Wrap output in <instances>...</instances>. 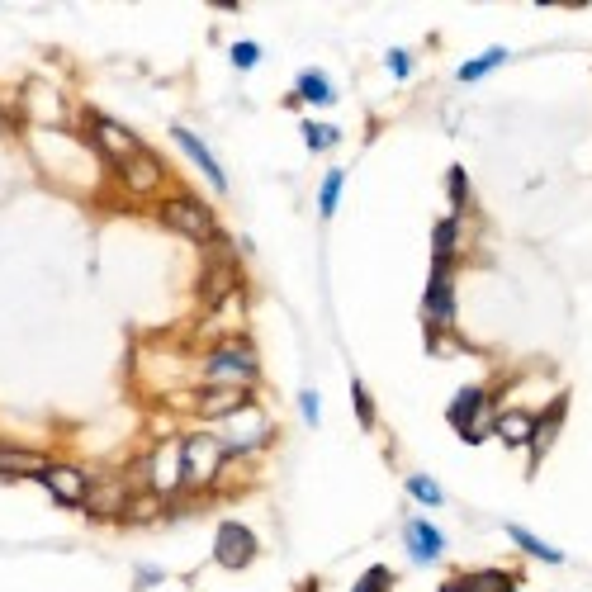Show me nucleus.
<instances>
[{
    "instance_id": "423d86ee",
    "label": "nucleus",
    "mask_w": 592,
    "mask_h": 592,
    "mask_svg": "<svg viewBox=\"0 0 592 592\" xmlns=\"http://www.w3.org/2000/svg\"><path fill=\"white\" fill-rule=\"evenodd\" d=\"M38 484L48 488V498H53L57 507H67V512H81V507H86L90 474H86V465H76V460H48V469L38 474Z\"/></svg>"
},
{
    "instance_id": "f3484780",
    "label": "nucleus",
    "mask_w": 592,
    "mask_h": 592,
    "mask_svg": "<svg viewBox=\"0 0 592 592\" xmlns=\"http://www.w3.org/2000/svg\"><path fill=\"white\" fill-rule=\"evenodd\" d=\"M337 105V90H332V81H327V72H318V67H308V72H299V81H294V95H289L285 105Z\"/></svg>"
},
{
    "instance_id": "c9c22d12",
    "label": "nucleus",
    "mask_w": 592,
    "mask_h": 592,
    "mask_svg": "<svg viewBox=\"0 0 592 592\" xmlns=\"http://www.w3.org/2000/svg\"><path fill=\"white\" fill-rule=\"evenodd\" d=\"M0 124H10V128H15V119H10V114H5V109H0Z\"/></svg>"
},
{
    "instance_id": "c756f323",
    "label": "nucleus",
    "mask_w": 592,
    "mask_h": 592,
    "mask_svg": "<svg viewBox=\"0 0 592 592\" xmlns=\"http://www.w3.org/2000/svg\"><path fill=\"white\" fill-rule=\"evenodd\" d=\"M299 128H304V143H308V147H313V152H323V147H332V143H337V138H341V128H323V124H308V119H304V124H299Z\"/></svg>"
},
{
    "instance_id": "0eeeda50",
    "label": "nucleus",
    "mask_w": 592,
    "mask_h": 592,
    "mask_svg": "<svg viewBox=\"0 0 592 592\" xmlns=\"http://www.w3.org/2000/svg\"><path fill=\"white\" fill-rule=\"evenodd\" d=\"M128 503H133V488H128L124 474H100L90 479V493H86V512L90 521H124Z\"/></svg>"
},
{
    "instance_id": "39448f33",
    "label": "nucleus",
    "mask_w": 592,
    "mask_h": 592,
    "mask_svg": "<svg viewBox=\"0 0 592 592\" xmlns=\"http://www.w3.org/2000/svg\"><path fill=\"white\" fill-rule=\"evenodd\" d=\"M460 299H455V280H450V261H431V280L422 294V327L427 332H446L455 327Z\"/></svg>"
},
{
    "instance_id": "2eb2a0df",
    "label": "nucleus",
    "mask_w": 592,
    "mask_h": 592,
    "mask_svg": "<svg viewBox=\"0 0 592 592\" xmlns=\"http://www.w3.org/2000/svg\"><path fill=\"white\" fill-rule=\"evenodd\" d=\"M488 408V389L484 384H465V389H460V394L450 398V408H446V422L455 431H460V436H465L469 427H474V417L484 413Z\"/></svg>"
},
{
    "instance_id": "393cba45",
    "label": "nucleus",
    "mask_w": 592,
    "mask_h": 592,
    "mask_svg": "<svg viewBox=\"0 0 592 592\" xmlns=\"http://www.w3.org/2000/svg\"><path fill=\"white\" fill-rule=\"evenodd\" d=\"M507 536L517 540V545H521V550H526V555L545 559V564H559V559H564V555H559V550H550V545H545V540H536V536H531V531H526V526H507Z\"/></svg>"
},
{
    "instance_id": "7ed1b4c3",
    "label": "nucleus",
    "mask_w": 592,
    "mask_h": 592,
    "mask_svg": "<svg viewBox=\"0 0 592 592\" xmlns=\"http://www.w3.org/2000/svg\"><path fill=\"white\" fill-rule=\"evenodd\" d=\"M228 460H233V455H228V446L218 441L214 431H190V436L180 441V450H176V484L180 488L214 484Z\"/></svg>"
},
{
    "instance_id": "6e6552de",
    "label": "nucleus",
    "mask_w": 592,
    "mask_h": 592,
    "mask_svg": "<svg viewBox=\"0 0 592 592\" xmlns=\"http://www.w3.org/2000/svg\"><path fill=\"white\" fill-rule=\"evenodd\" d=\"M261 555V540H256V531L247 526V521H223L214 536V564H223V569H247L252 559Z\"/></svg>"
},
{
    "instance_id": "f03ea898",
    "label": "nucleus",
    "mask_w": 592,
    "mask_h": 592,
    "mask_svg": "<svg viewBox=\"0 0 592 592\" xmlns=\"http://www.w3.org/2000/svg\"><path fill=\"white\" fill-rule=\"evenodd\" d=\"M256 375H261V360L247 337L218 341L204 360V389H252Z\"/></svg>"
},
{
    "instance_id": "6ab92c4d",
    "label": "nucleus",
    "mask_w": 592,
    "mask_h": 592,
    "mask_svg": "<svg viewBox=\"0 0 592 592\" xmlns=\"http://www.w3.org/2000/svg\"><path fill=\"white\" fill-rule=\"evenodd\" d=\"M465 247V223L455 214H446L436 228H431V261H450L455 266V252Z\"/></svg>"
},
{
    "instance_id": "4be33fe9",
    "label": "nucleus",
    "mask_w": 592,
    "mask_h": 592,
    "mask_svg": "<svg viewBox=\"0 0 592 592\" xmlns=\"http://www.w3.org/2000/svg\"><path fill=\"white\" fill-rule=\"evenodd\" d=\"M162 517V493H152V488H138L133 493V503H128L124 521L128 526H138V521H157Z\"/></svg>"
},
{
    "instance_id": "aec40b11",
    "label": "nucleus",
    "mask_w": 592,
    "mask_h": 592,
    "mask_svg": "<svg viewBox=\"0 0 592 592\" xmlns=\"http://www.w3.org/2000/svg\"><path fill=\"white\" fill-rule=\"evenodd\" d=\"M559 417H564V398H555L545 413L536 417V431H531V469H536V460L550 450V441H555V431H559Z\"/></svg>"
},
{
    "instance_id": "4468645a",
    "label": "nucleus",
    "mask_w": 592,
    "mask_h": 592,
    "mask_svg": "<svg viewBox=\"0 0 592 592\" xmlns=\"http://www.w3.org/2000/svg\"><path fill=\"white\" fill-rule=\"evenodd\" d=\"M521 578L512 569H479V574H460V578H446L441 592H517Z\"/></svg>"
},
{
    "instance_id": "412c9836",
    "label": "nucleus",
    "mask_w": 592,
    "mask_h": 592,
    "mask_svg": "<svg viewBox=\"0 0 592 592\" xmlns=\"http://www.w3.org/2000/svg\"><path fill=\"white\" fill-rule=\"evenodd\" d=\"M498 436H503L507 446H531V431H536V417L531 413H521V408H512V413H503L498 422Z\"/></svg>"
},
{
    "instance_id": "bb28decb",
    "label": "nucleus",
    "mask_w": 592,
    "mask_h": 592,
    "mask_svg": "<svg viewBox=\"0 0 592 592\" xmlns=\"http://www.w3.org/2000/svg\"><path fill=\"white\" fill-rule=\"evenodd\" d=\"M341 190H346V171H327L323 190H318V214H323V218H332V214H337V199H341Z\"/></svg>"
},
{
    "instance_id": "72a5a7b5",
    "label": "nucleus",
    "mask_w": 592,
    "mask_h": 592,
    "mask_svg": "<svg viewBox=\"0 0 592 592\" xmlns=\"http://www.w3.org/2000/svg\"><path fill=\"white\" fill-rule=\"evenodd\" d=\"M157 583H162V569H157V564H138V592L157 588Z\"/></svg>"
},
{
    "instance_id": "cd10ccee",
    "label": "nucleus",
    "mask_w": 592,
    "mask_h": 592,
    "mask_svg": "<svg viewBox=\"0 0 592 592\" xmlns=\"http://www.w3.org/2000/svg\"><path fill=\"white\" fill-rule=\"evenodd\" d=\"M351 592H394V569H384V564H370V569L356 578V588H351Z\"/></svg>"
},
{
    "instance_id": "c85d7f7f",
    "label": "nucleus",
    "mask_w": 592,
    "mask_h": 592,
    "mask_svg": "<svg viewBox=\"0 0 592 592\" xmlns=\"http://www.w3.org/2000/svg\"><path fill=\"white\" fill-rule=\"evenodd\" d=\"M351 398H356V417H360V427L370 431V427L379 422V417H375V398H370V389H365L360 379H351Z\"/></svg>"
},
{
    "instance_id": "ddd939ff",
    "label": "nucleus",
    "mask_w": 592,
    "mask_h": 592,
    "mask_svg": "<svg viewBox=\"0 0 592 592\" xmlns=\"http://www.w3.org/2000/svg\"><path fill=\"white\" fill-rule=\"evenodd\" d=\"M171 138H176V143H180V152H185V157H190V162H195L199 171L209 176V185H214L218 195H228V176H223V166L214 162V152H209V147L199 143V138H195V133H190L185 124H171Z\"/></svg>"
},
{
    "instance_id": "2f4dec72",
    "label": "nucleus",
    "mask_w": 592,
    "mask_h": 592,
    "mask_svg": "<svg viewBox=\"0 0 592 592\" xmlns=\"http://www.w3.org/2000/svg\"><path fill=\"white\" fill-rule=\"evenodd\" d=\"M384 67H389V72H394L398 81H403V76H413V53H403V48H394V53L384 57Z\"/></svg>"
},
{
    "instance_id": "5701e85b",
    "label": "nucleus",
    "mask_w": 592,
    "mask_h": 592,
    "mask_svg": "<svg viewBox=\"0 0 592 592\" xmlns=\"http://www.w3.org/2000/svg\"><path fill=\"white\" fill-rule=\"evenodd\" d=\"M503 62H507V48H488L484 57H474V62H465V67H460V81H465V86H474L479 76H488L493 67H503Z\"/></svg>"
},
{
    "instance_id": "f8f14e48",
    "label": "nucleus",
    "mask_w": 592,
    "mask_h": 592,
    "mask_svg": "<svg viewBox=\"0 0 592 592\" xmlns=\"http://www.w3.org/2000/svg\"><path fill=\"white\" fill-rule=\"evenodd\" d=\"M228 294H237V266L228 261V256H218V261L204 266L199 299H204V308H223V304H228Z\"/></svg>"
},
{
    "instance_id": "b1692460",
    "label": "nucleus",
    "mask_w": 592,
    "mask_h": 592,
    "mask_svg": "<svg viewBox=\"0 0 592 592\" xmlns=\"http://www.w3.org/2000/svg\"><path fill=\"white\" fill-rule=\"evenodd\" d=\"M446 190H450V209H455V218H465V209H469V176H465V166H450V171H446Z\"/></svg>"
},
{
    "instance_id": "a211bd4d",
    "label": "nucleus",
    "mask_w": 592,
    "mask_h": 592,
    "mask_svg": "<svg viewBox=\"0 0 592 592\" xmlns=\"http://www.w3.org/2000/svg\"><path fill=\"white\" fill-rule=\"evenodd\" d=\"M266 441H270V422H266V417H252V422H228V436H223L228 455H247V450L266 446Z\"/></svg>"
},
{
    "instance_id": "9d476101",
    "label": "nucleus",
    "mask_w": 592,
    "mask_h": 592,
    "mask_svg": "<svg viewBox=\"0 0 592 592\" xmlns=\"http://www.w3.org/2000/svg\"><path fill=\"white\" fill-rule=\"evenodd\" d=\"M53 455H43L34 446H15V441H0V484H19V479H34L48 469Z\"/></svg>"
},
{
    "instance_id": "473e14b6",
    "label": "nucleus",
    "mask_w": 592,
    "mask_h": 592,
    "mask_svg": "<svg viewBox=\"0 0 592 592\" xmlns=\"http://www.w3.org/2000/svg\"><path fill=\"white\" fill-rule=\"evenodd\" d=\"M299 408H304V422H308V427H318V417H323V403H318V394H313V389H304Z\"/></svg>"
},
{
    "instance_id": "dca6fc26",
    "label": "nucleus",
    "mask_w": 592,
    "mask_h": 592,
    "mask_svg": "<svg viewBox=\"0 0 592 592\" xmlns=\"http://www.w3.org/2000/svg\"><path fill=\"white\" fill-rule=\"evenodd\" d=\"M403 536H408V555H413L417 564H436V559L446 555V536H441L431 521H422V517L408 521V531H403Z\"/></svg>"
},
{
    "instance_id": "20e7f679",
    "label": "nucleus",
    "mask_w": 592,
    "mask_h": 592,
    "mask_svg": "<svg viewBox=\"0 0 592 592\" xmlns=\"http://www.w3.org/2000/svg\"><path fill=\"white\" fill-rule=\"evenodd\" d=\"M76 114H81V128H86V143L95 147L109 166H124L128 157L143 152V138H138L133 128L119 124V119H109V114H100L95 105H81Z\"/></svg>"
},
{
    "instance_id": "9b49d317",
    "label": "nucleus",
    "mask_w": 592,
    "mask_h": 592,
    "mask_svg": "<svg viewBox=\"0 0 592 592\" xmlns=\"http://www.w3.org/2000/svg\"><path fill=\"white\" fill-rule=\"evenodd\" d=\"M242 408H252V389H204V394L195 398V417L199 422H228V417H237Z\"/></svg>"
},
{
    "instance_id": "1a4fd4ad",
    "label": "nucleus",
    "mask_w": 592,
    "mask_h": 592,
    "mask_svg": "<svg viewBox=\"0 0 592 592\" xmlns=\"http://www.w3.org/2000/svg\"><path fill=\"white\" fill-rule=\"evenodd\" d=\"M114 176H119V185H124L128 195H157L162 190V180H166V171H162V157L152 152V147H143L138 157H128L124 166H114Z\"/></svg>"
},
{
    "instance_id": "a878e982",
    "label": "nucleus",
    "mask_w": 592,
    "mask_h": 592,
    "mask_svg": "<svg viewBox=\"0 0 592 592\" xmlns=\"http://www.w3.org/2000/svg\"><path fill=\"white\" fill-rule=\"evenodd\" d=\"M408 493H413L422 507H441V503H446V493H441V484H436L431 474H408Z\"/></svg>"
},
{
    "instance_id": "f704fd0d",
    "label": "nucleus",
    "mask_w": 592,
    "mask_h": 592,
    "mask_svg": "<svg viewBox=\"0 0 592 592\" xmlns=\"http://www.w3.org/2000/svg\"><path fill=\"white\" fill-rule=\"evenodd\" d=\"M304 592H323V588H318V583H313V578H308V583H304Z\"/></svg>"
},
{
    "instance_id": "7c9ffc66",
    "label": "nucleus",
    "mask_w": 592,
    "mask_h": 592,
    "mask_svg": "<svg viewBox=\"0 0 592 592\" xmlns=\"http://www.w3.org/2000/svg\"><path fill=\"white\" fill-rule=\"evenodd\" d=\"M228 57H233L237 72H252L256 62H261V48H256L252 38H242V43H233V48H228Z\"/></svg>"
},
{
    "instance_id": "f257e3e1",
    "label": "nucleus",
    "mask_w": 592,
    "mask_h": 592,
    "mask_svg": "<svg viewBox=\"0 0 592 592\" xmlns=\"http://www.w3.org/2000/svg\"><path fill=\"white\" fill-rule=\"evenodd\" d=\"M157 223H162L166 233L185 237V242H199V247L223 242V228H218L214 209H209L195 190H171V195H162V204H157Z\"/></svg>"
}]
</instances>
